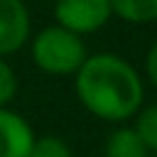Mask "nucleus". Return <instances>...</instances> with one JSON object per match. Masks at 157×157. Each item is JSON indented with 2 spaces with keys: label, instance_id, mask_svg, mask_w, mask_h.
Listing matches in <instances>:
<instances>
[{
  "label": "nucleus",
  "instance_id": "nucleus-8",
  "mask_svg": "<svg viewBox=\"0 0 157 157\" xmlns=\"http://www.w3.org/2000/svg\"><path fill=\"white\" fill-rule=\"evenodd\" d=\"M137 135L142 137V142L147 145L150 152H157V103L147 105L140 115H137V125H135Z\"/></svg>",
  "mask_w": 157,
  "mask_h": 157
},
{
  "label": "nucleus",
  "instance_id": "nucleus-9",
  "mask_svg": "<svg viewBox=\"0 0 157 157\" xmlns=\"http://www.w3.org/2000/svg\"><path fill=\"white\" fill-rule=\"evenodd\" d=\"M27 157H71V150L61 137L44 135V137H34Z\"/></svg>",
  "mask_w": 157,
  "mask_h": 157
},
{
  "label": "nucleus",
  "instance_id": "nucleus-1",
  "mask_svg": "<svg viewBox=\"0 0 157 157\" xmlns=\"http://www.w3.org/2000/svg\"><path fill=\"white\" fill-rule=\"evenodd\" d=\"M76 96L88 113L108 123H123L137 113L145 91L142 78L123 56L101 52L86 56L76 71Z\"/></svg>",
  "mask_w": 157,
  "mask_h": 157
},
{
  "label": "nucleus",
  "instance_id": "nucleus-7",
  "mask_svg": "<svg viewBox=\"0 0 157 157\" xmlns=\"http://www.w3.org/2000/svg\"><path fill=\"white\" fill-rule=\"evenodd\" d=\"M113 15L132 25H147L157 20V0H110Z\"/></svg>",
  "mask_w": 157,
  "mask_h": 157
},
{
  "label": "nucleus",
  "instance_id": "nucleus-2",
  "mask_svg": "<svg viewBox=\"0 0 157 157\" xmlns=\"http://www.w3.org/2000/svg\"><path fill=\"white\" fill-rule=\"evenodd\" d=\"M86 44L81 34L69 32L61 25L44 27L32 39V59L34 64L52 76H69L81 69L86 61Z\"/></svg>",
  "mask_w": 157,
  "mask_h": 157
},
{
  "label": "nucleus",
  "instance_id": "nucleus-3",
  "mask_svg": "<svg viewBox=\"0 0 157 157\" xmlns=\"http://www.w3.org/2000/svg\"><path fill=\"white\" fill-rule=\"evenodd\" d=\"M113 15L110 0H56L54 17L56 25L74 34H91L101 29Z\"/></svg>",
  "mask_w": 157,
  "mask_h": 157
},
{
  "label": "nucleus",
  "instance_id": "nucleus-11",
  "mask_svg": "<svg viewBox=\"0 0 157 157\" xmlns=\"http://www.w3.org/2000/svg\"><path fill=\"white\" fill-rule=\"evenodd\" d=\"M145 69H147V78L152 81V86L157 88V42L150 47L147 52V61H145Z\"/></svg>",
  "mask_w": 157,
  "mask_h": 157
},
{
  "label": "nucleus",
  "instance_id": "nucleus-5",
  "mask_svg": "<svg viewBox=\"0 0 157 157\" xmlns=\"http://www.w3.org/2000/svg\"><path fill=\"white\" fill-rule=\"evenodd\" d=\"M34 142L29 123L7 108H0V157H27Z\"/></svg>",
  "mask_w": 157,
  "mask_h": 157
},
{
  "label": "nucleus",
  "instance_id": "nucleus-6",
  "mask_svg": "<svg viewBox=\"0 0 157 157\" xmlns=\"http://www.w3.org/2000/svg\"><path fill=\"white\" fill-rule=\"evenodd\" d=\"M150 150L135 128H118L105 142V157H147Z\"/></svg>",
  "mask_w": 157,
  "mask_h": 157
},
{
  "label": "nucleus",
  "instance_id": "nucleus-10",
  "mask_svg": "<svg viewBox=\"0 0 157 157\" xmlns=\"http://www.w3.org/2000/svg\"><path fill=\"white\" fill-rule=\"evenodd\" d=\"M15 91H17L15 71H12V66L5 61V56H0V108H5V105L15 98Z\"/></svg>",
  "mask_w": 157,
  "mask_h": 157
},
{
  "label": "nucleus",
  "instance_id": "nucleus-4",
  "mask_svg": "<svg viewBox=\"0 0 157 157\" xmlns=\"http://www.w3.org/2000/svg\"><path fill=\"white\" fill-rule=\"evenodd\" d=\"M29 39V10L25 0H0V56L15 54Z\"/></svg>",
  "mask_w": 157,
  "mask_h": 157
},
{
  "label": "nucleus",
  "instance_id": "nucleus-12",
  "mask_svg": "<svg viewBox=\"0 0 157 157\" xmlns=\"http://www.w3.org/2000/svg\"><path fill=\"white\" fill-rule=\"evenodd\" d=\"M147 157H157V152H152V155H147Z\"/></svg>",
  "mask_w": 157,
  "mask_h": 157
}]
</instances>
